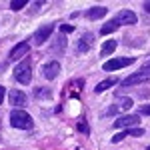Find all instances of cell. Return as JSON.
I'll return each instance as SVG.
<instances>
[{
  "instance_id": "7",
  "label": "cell",
  "mask_w": 150,
  "mask_h": 150,
  "mask_svg": "<svg viewBox=\"0 0 150 150\" xmlns=\"http://www.w3.org/2000/svg\"><path fill=\"white\" fill-rule=\"evenodd\" d=\"M54 32V26L52 24H46V26H42V28H38V32L34 34V40H36V44H44L48 40V36Z\"/></svg>"
},
{
  "instance_id": "14",
  "label": "cell",
  "mask_w": 150,
  "mask_h": 150,
  "mask_svg": "<svg viewBox=\"0 0 150 150\" xmlns=\"http://www.w3.org/2000/svg\"><path fill=\"white\" fill-rule=\"evenodd\" d=\"M114 84H116V80H104V82H100V84H96V90H94V92L102 94L104 90H108V88L114 86Z\"/></svg>"
},
{
  "instance_id": "26",
  "label": "cell",
  "mask_w": 150,
  "mask_h": 150,
  "mask_svg": "<svg viewBox=\"0 0 150 150\" xmlns=\"http://www.w3.org/2000/svg\"><path fill=\"white\" fill-rule=\"evenodd\" d=\"M4 94H6V90L0 86V104H2V100H4Z\"/></svg>"
},
{
  "instance_id": "15",
  "label": "cell",
  "mask_w": 150,
  "mask_h": 150,
  "mask_svg": "<svg viewBox=\"0 0 150 150\" xmlns=\"http://www.w3.org/2000/svg\"><path fill=\"white\" fill-rule=\"evenodd\" d=\"M116 26H118V24H116L114 20L106 22V24L102 26V28H100V34H110V32H114V30H116Z\"/></svg>"
},
{
  "instance_id": "24",
  "label": "cell",
  "mask_w": 150,
  "mask_h": 150,
  "mask_svg": "<svg viewBox=\"0 0 150 150\" xmlns=\"http://www.w3.org/2000/svg\"><path fill=\"white\" fill-rule=\"evenodd\" d=\"M140 114H146V116H150V104H144V106L140 108Z\"/></svg>"
},
{
  "instance_id": "29",
  "label": "cell",
  "mask_w": 150,
  "mask_h": 150,
  "mask_svg": "<svg viewBox=\"0 0 150 150\" xmlns=\"http://www.w3.org/2000/svg\"><path fill=\"white\" fill-rule=\"evenodd\" d=\"M148 150H150V146H148Z\"/></svg>"
},
{
  "instance_id": "18",
  "label": "cell",
  "mask_w": 150,
  "mask_h": 150,
  "mask_svg": "<svg viewBox=\"0 0 150 150\" xmlns=\"http://www.w3.org/2000/svg\"><path fill=\"white\" fill-rule=\"evenodd\" d=\"M126 136H128V130H124V132H118L116 136H112V142H114V144H118L120 140H124Z\"/></svg>"
},
{
  "instance_id": "23",
  "label": "cell",
  "mask_w": 150,
  "mask_h": 150,
  "mask_svg": "<svg viewBox=\"0 0 150 150\" xmlns=\"http://www.w3.org/2000/svg\"><path fill=\"white\" fill-rule=\"evenodd\" d=\"M60 30H62L64 34H68V32L74 30V26H72V24H62V26H60Z\"/></svg>"
},
{
  "instance_id": "16",
  "label": "cell",
  "mask_w": 150,
  "mask_h": 150,
  "mask_svg": "<svg viewBox=\"0 0 150 150\" xmlns=\"http://www.w3.org/2000/svg\"><path fill=\"white\" fill-rule=\"evenodd\" d=\"M24 6H26V0H12L10 2L12 10H20V8H24Z\"/></svg>"
},
{
  "instance_id": "25",
  "label": "cell",
  "mask_w": 150,
  "mask_h": 150,
  "mask_svg": "<svg viewBox=\"0 0 150 150\" xmlns=\"http://www.w3.org/2000/svg\"><path fill=\"white\" fill-rule=\"evenodd\" d=\"M140 70H142L144 74H148V76H150V60H148V62H144V66H142Z\"/></svg>"
},
{
  "instance_id": "5",
  "label": "cell",
  "mask_w": 150,
  "mask_h": 150,
  "mask_svg": "<svg viewBox=\"0 0 150 150\" xmlns=\"http://www.w3.org/2000/svg\"><path fill=\"white\" fill-rule=\"evenodd\" d=\"M42 74H44V78H48V80H54L58 74H60V64H58L56 60L44 64V66H42Z\"/></svg>"
},
{
  "instance_id": "13",
  "label": "cell",
  "mask_w": 150,
  "mask_h": 150,
  "mask_svg": "<svg viewBox=\"0 0 150 150\" xmlns=\"http://www.w3.org/2000/svg\"><path fill=\"white\" fill-rule=\"evenodd\" d=\"M116 44H118L116 40H106V42L102 44V50H100V56H108V54H112V52L116 50Z\"/></svg>"
},
{
  "instance_id": "4",
  "label": "cell",
  "mask_w": 150,
  "mask_h": 150,
  "mask_svg": "<svg viewBox=\"0 0 150 150\" xmlns=\"http://www.w3.org/2000/svg\"><path fill=\"white\" fill-rule=\"evenodd\" d=\"M134 60L128 56H122V58H114V60H108L104 62V70L106 72H112V70H118V68H124V66H130Z\"/></svg>"
},
{
  "instance_id": "17",
  "label": "cell",
  "mask_w": 150,
  "mask_h": 150,
  "mask_svg": "<svg viewBox=\"0 0 150 150\" xmlns=\"http://www.w3.org/2000/svg\"><path fill=\"white\" fill-rule=\"evenodd\" d=\"M50 90H48V88H36L34 90V96L36 98H48V96H50Z\"/></svg>"
},
{
  "instance_id": "20",
  "label": "cell",
  "mask_w": 150,
  "mask_h": 150,
  "mask_svg": "<svg viewBox=\"0 0 150 150\" xmlns=\"http://www.w3.org/2000/svg\"><path fill=\"white\" fill-rule=\"evenodd\" d=\"M120 104H122V110L132 108V100H130V98H122V100H120Z\"/></svg>"
},
{
  "instance_id": "22",
  "label": "cell",
  "mask_w": 150,
  "mask_h": 150,
  "mask_svg": "<svg viewBox=\"0 0 150 150\" xmlns=\"http://www.w3.org/2000/svg\"><path fill=\"white\" fill-rule=\"evenodd\" d=\"M78 130H80V132H84V134H88V132H90V128H88V124H86V122H78Z\"/></svg>"
},
{
  "instance_id": "12",
  "label": "cell",
  "mask_w": 150,
  "mask_h": 150,
  "mask_svg": "<svg viewBox=\"0 0 150 150\" xmlns=\"http://www.w3.org/2000/svg\"><path fill=\"white\" fill-rule=\"evenodd\" d=\"M106 8L104 6H94V8H90V10L86 12V18H90V20H98V18H102V16H106Z\"/></svg>"
},
{
  "instance_id": "11",
  "label": "cell",
  "mask_w": 150,
  "mask_h": 150,
  "mask_svg": "<svg viewBox=\"0 0 150 150\" xmlns=\"http://www.w3.org/2000/svg\"><path fill=\"white\" fill-rule=\"evenodd\" d=\"M8 100H10L12 106H24L26 104V94L24 92H18V90H10V94H8Z\"/></svg>"
},
{
  "instance_id": "21",
  "label": "cell",
  "mask_w": 150,
  "mask_h": 150,
  "mask_svg": "<svg viewBox=\"0 0 150 150\" xmlns=\"http://www.w3.org/2000/svg\"><path fill=\"white\" fill-rule=\"evenodd\" d=\"M118 110H120V108H118V106H108V110H106V112H104V116H114L116 112H118Z\"/></svg>"
},
{
  "instance_id": "28",
  "label": "cell",
  "mask_w": 150,
  "mask_h": 150,
  "mask_svg": "<svg viewBox=\"0 0 150 150\" xmlns=\"http://www.w3.org/2000/svg\"><path fill=\"white\" fill-rule=\"evenodd\" d=\"M4 68H6V64H0V72H2Z\"/></svg>"
},
{
  "instance_id": "19",
  "label": "cell",
  "mask_w": 150,
  "mask_h": 150,
  "mask_svg": "<svg viewBox=\"0 0 150 150\" xmlns=\"http://www.w3.org/2000/svg\"><path fill=\"white\" fill-rule=\"evenodd\" d=\"M144 130L142 128H128V136H142Z\"/></svg>"
},
{
  "instance_id": "8",
  "label": "cell",
  "mask_w": 150,
  "mask_h": 150,
  "mask_svg": "<svg viewBox=\"0 0 150 150\" xmlns=\"http://www.w3.org/2000/svg\"><path fill=\"white\" fill-rule=\"evenodd\" d=\"M28 50H30L28 42H20V44H16V46H14V48L10 50L8 58H10V60H20V58H22L24 54H28Z\"/></svg>"
},
{
  "instance_id": "1",
  "label": "cell",
  "mask_w": 150,
  "mask_h": 150,
  "mask_svg": "<svg viewBox=\"0 0 150 150\" xmlns=\"http://www.w3.org/2000/svg\"><path fill=\"white\" fill-rule=\"evenodd\" d=\"M10 124L14 128H20V130H30V128L34 126V120H32V116L28 114V112L16 108V110L10 112Z\"/></svg>"
},
{
  "instance_id": "6",
  "label": "cell",
  "mask_w": 150,
  "mask_h": 150,
  "mask_svg": "<svg viewBox=\"0 0 150 150\" xmlns=\"http://www.w3.org/2000/svg\"><path fill=\"white\" fill-rule=\"evenodd\" d=\"M136 20H138V18H136V14H134L132 10L118 12V16L114 18V22L118 24V26H120V24H130V26H132V24H136Z\"/></svg>"
},
{
  "instance_id": "9",
  "label": "cell",
  "mask_w": 150,
  "mask_h": 150,
  "mask_svg": "<svg viewBox=\"0 0 150 150\" xmlns=\"http://www.w3.org/2000/svg\"><path fill=\"white\" fill-rule=\"evenodd\" d=\"M148 78H150L148 74H144V72L140 70V72H136V74H130L128 78H124V80L120 82V84H122V86H132V84H140V82L148 80Z\"/></svg>"
},
{
  "instance_id": "3",
  "label": "cell",
  "mask_w": 150,
  "mask_h": 150,
  "mask_svg": "<svg viewBox=\"0 0 150 150\" xmlns=\"http://www.w3.org/2000/svg\"><path fill=\"white\" fill-rule=\"evenodd\" d=\"M134 124H140V116L138 114H126V116H118L116 122L112 124L114 128H134Z\"/></svg>"
},
{
  "instance_id": "10",
  "label": "cell",
  "mask_w": 150,
  "mask_h": 150,
  "mask_svg": "<svg viewBox=\"0 0 150 150\" xmlns=\"http://www.w3.org/2000/svg\"><path fill=\"white\" fill-rule=\"evenodd\" d=\"M92 40H94V36H92V32H84V34L78 38V50L80 52H88L90 50V46H92Z\"/></svg>"
},
{
  "instance_id": "2",
  "label": "cell",
  "mask_w": 150,
  "mask_h": 150,
  "mask_svg": "<svg viewBox=\"0 0 150 150\" xmlns=\"http://www.w3.org/2000/svg\"><path fill=\"white\" fill-rule=\"evenodd\" d=\"M14 78L20 84H28L32 80V68H30V60H22L16 68H14Z\"/></svg>"
},
{
  "instance_id": "27",
  "label": "cell",
  "mask_w": 150,
  "mask_h": 150,
  "mask_svg": "<svg viewBox=\"0 0 150 150\" xmlns=\"http://www.w3.org/2000/svg\"><path fill=\"white\" fill-rule=\"evenodd\" d=\"M144 10H146V12L150 14V2H146V4H144Z\"/></svg>"
}]
</instances>
